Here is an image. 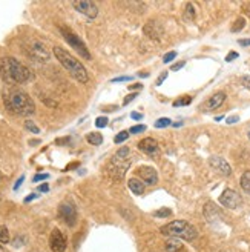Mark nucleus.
Returning <instances> with one entry per match:
<instances>
[{
	"instance_id": "nucleus-3",
	"label": "nucleus",
	"mask_w": 250,
	"mask_h": 252,
	"mask_svg": "<svg viewBox=\"0 0 250 252\" xmlns=\"http://www.w3.org/2000/svg\"><path fill=\"white\" fill-rule=\"evenodd\" d=\"M54 54H56L57 60L61 63V65H63V68H65L77 82L86 83L87 80H89V77H87V72H86L84 66L82 65V63H80L76 57L71 56L68 51H65V49H61L60 46H56V48H54Z\"/></svg>"
},
{
	"instance_id": "nucleus-12",
	"label": "nucleus",
	"mask_w": 250,
	"mask_h": 252,
	"mask_svg": "<svg viewBox=\"0 0 250 252\" xmlns=\"http://www.w3.org/2000/svg\"><path fill=\"white\" fill-rule=\"evenodd\" d=\"M143 31L147 37H151V39H154V40H158L161 37V34H163V28L160 27L158 22H154V20H149L146 23V27L143 28Z\"/></svg>"
},
{
	"instance_id": "nucleus-6",
	"label": "nucleus",
	"mask_w": 250,
	"mask_h": 252,
	"mask_svg": "<svg viewBox=\"0 0 250 252\" xmlns=\"http://www.w3.org/2000/svg\"><path fill=\"white\" fill-rule=\"evenodd\" d=\"M128 168H129V157H120L115 154V157L109 163L108 169L114 179H121Z\"/></svg>"
},
{
	"instance_id": "nucleus-4",
	"label": "nucleus",
	"mask_w": 250,
	"mask_h": 252,
	"mask_svg": "<svg viewBox=\"0 0 250 252\" xmlns=\"http://www.w3.org/2000/svg\"><path fill=\"white\" fill-rule=\"evenodd\" d=\"M161 234L173 237V238H184V240H194L196 237V229L191 223H187L184 220H177L172 221L166 226L161 228Z\"/></svg>"
},
{
	"instance_id": "nucleus-45",
	"label": "nucleus",
	"mask_w": 250,
	"mask_h": 252,
	"mask_svg": "<svg viewBox=\"0 0 250 252\" xmlns=\"http://www.w3.org/2000/svg\"><path fill=\"white\" fill-rule=\"evenodd\" d=\"M139 75H140V77H147L149 74L147 72H139Z\"/></svg>"
},
{
	"instance_id": "nucleus-40",
	"label": "nucleus",
	"mask_w": 250,
	"mask_h": 252,
	"mask_svg": "<svg viewBox=\"0 0 250 252\" xmlns=\"http://www.w3.org/2000/svg\"><path fill=\"white\" fill-rule=\"evenodd\" d=\"M240 45H243V46H249V45H250V39H246V40H240Z\"/></svg>"
},
{
	"instance_id": "nucleus-27",
	"label": "nucleus",
	"mask_w": 250,
	"mask_h": 252,
	"mask_svg": "<svg viewBox=\"0 0 250 252\" xmlns=\"http://www.w3.org/2000/svg\"><path fill=\"white\" fill-rule=\"evenodd\" d=\"M25 126H27V129H29V131H32L34 134H37L39 132V128H37V126L31 122V120H27L25 122Z\"/></svg>"
},
{
	"instance_id": "nucleus-16",
	"label": "nucleus",
	"mask_w": 250,
	"mask_h": 252,
	"mask_svg": "<svg viewBox=\"0 0 250 252\" xmlns=\"http://www.w3.org/2000/svg\"><path fill=\"white\" fill-rule=\"evenodd\" d=\"M139 148L143 151V153L149 154V156H158V145L157 142L154 140V138H144V140H141L139 143Z\"/></svg>"
},
{
	"instance_id": "nucleus-7",
	"label": "nucleus",
	"mask_w": 250,
	"mask_h": 252,
	"mask_svg": "<svg viewBox=\"0 0 250 252\" xmlns=\"http://www.w3.org/2000/svg\"><path fill=\"white\" fill-rule=\"evenodd\" d=\"M220 203L222 206H226V208L235 209V208L241 206L243 198H241V195L238 192L233 191V189H226V191H224L221 194V197H220Z\"/></svg>"
},
{
	"instance_id": "nucleus-35",
	"label": "nucleus",
	"mask_w": 250,
	"mask_h": 252,
	"mask_svg": "<svg viewBox=\"0 0 250 252\" xmlns=\"http://www.w3.org/2000/svg\"><path fill=\"white\" fill-rule=\"evenodd\" d=\"M137 97V94H131V95H128L126 98H124V102H123V105H128L129 102H132V100Z\"/></svg>"
},
{
	"instance_id": "nucleus-10",
	"label": "nucleus",
	"mask_w": 250,
	"mask_h": 252,
	"mask_svg": "<svg viewBox=\"0 0 250 252\" xmlns=\"http://www.w3.org/2000/svg\"><path fill=\"white\" fill-rule=\"evenodd\" d=\"M49 246L54 252H63L66 249V238L61 234V231L54 229L51 232V237H49Z\"/></svg>"
},
{
	"instance_id": "nucleus-1",
	"label": "nucleus",
	"mask_w": 250,
	"mask_h": 252,
	"mask_svg": "<svg viewBox=\"0 0 250 252\" xmlns=\"http://www.w3.org/2000/svg\"><path fill=\"white\" fill-rule=\"evenodd\" d=\"M3 103L5 108L14 116H31L35 111L32 98L17 88H8L3 91Z\"/></svg>"
},
{
	"instance_id": "nucleus-21",
	"label": "nucleus",
	"mask_w": 250,
	"mask_h": 252,
	"mask_svg": "<svg viewBox=\"0 0 250 252\" xmlns=\"http://www.w3.org/2000/svg\"><path fill=\"white\" fill-rule=\"evenodd\" d=\"M9 242V232L5 226H0V243H8Z\"/></svg>"
},
{
	"instance_id": "nucleus-33",
	"label": "nucleus",
	"mask_w": 250,
	"mask_h": 252,
	"mask_svg": "<svg viewBox=\"0 0 250 252\" xmlns=\"http://www.w3.org/2000/svg\"><path fill=\"white\" fill-rule=\"evenodd\" d=\"M166 77H167V72H163V74H161L160 77H158V80H157V83H155V85H157V86H160L161 83L165 82V79H166Z\"/></svg>"
},
{
	"instance_id": "nucleus-9",
	"label": "nucleus",
	"mask_w": 250,
	"mask_h": 252,
	"mask_svg": "<svg viewBox=\"0 0 250 252\" xmlns=\"http://www.w3.org/2000/svg\"><path fill=\"white\" fill-rule=\"evenodd\" d=\"M72 6L89 19H94L98 14L97 5L94 2H89V0H76V2H72Z\"/></svg>"
},
{
	"instance_id": "nucleus-39",
	"label": "nucleus",
	"mask_w": 250,
	"mask_h": 252,
	"mask_svg": "<svg viewBox=\"0 0 250 252\" xmlns=\"http://www.w3.org/2000/svg\"><path fill=\"white\" fill-rule=\"evenodd\" d=\"M48 189H49V186H48V185L45 183V185H42V186L39 188V191H40V192H46V191H48Z\"/></svg>"
},
{
	"instance_id": "nucleus-19",
	"label": "nucleus",
	"mask_w": 250,
	"mask_h": 252,
	"mask_svg": "<svg viewBox=\"0 0 250 252\" xmlns=\"http://www.w3.org/2000/svg\"><path fill=\"white\" fill-rule=\"evenodd\" d=\"M86 140L89 142L91 145H94V146H98V145L103 143V137H102V134H98V132H91V134H87Z\"/></svg>"
},
{
	"instance_id": "nucleus-43",
	"label": "nucleus",
	"mask_w": 250,
	"mask_h": 252,
	"mask_svg": "<svg viewBox=\"0 0 250 252\" xmlns=\"http://www.w3.org/2000/svg\"><path fill=\"white\" fill-rule=\"evenodd\" d=\"M35 197H37L35 194H34V195H29V197H27V198H25V201H31V200H34Z\"/></svg>"
},
{
	"instance_id": "nucleus-36",
	"label": "nucleus",
	"mask_w": 250,
	"mask_h": 252,
	"mask_svg": "<svg viewBox=\"0 0 250 252\" xmlns=\"http://www.w3.org/2000/svg\"><path fill=\"white\" fill-rule=\"evenodd\" d=\"M236 57H238V53H230V54H227L226 60H227V62H232V60L236 59Z\"/></svg>"
},
{
	"instance_id": "nucleus-26",
	"label": "nucleus",
	"mask_w": 250,
	"mask_h": 252,
	"mask_svg": "<svg viewBox=\"0 0 250 252\" xmlns=\"http://www.w3.org/2000/svg\"><path fill=\"white\" fill-rule=\"evenodd\" d=\"M192 102V98L191 97H183L180 100H177V102L173 103V106H180V105H189Z\"/></svg>"
},
{
	"instance_id": "nucleus-28",
	"label": "nucleus",
	"mask_w": 250,
	"mask_h": 252,
	"mask_svg": "<svg viewBox=\"0 0 250 252\" xmlns=\"http://www.w3.org/2000/svg\"><path fill=\"white\" fill-rule=\"evenodd\" d=\"M106 125H108V119L106 117H98L95 120V126H97V128H105Z\"/></svg>"
},
{
	"instance_id": "nucleus-30",
	"label": "nucleus",
	"mask_w": 250,
	"mask_h": 252,
	"mask_svg": "<svg viewBox=\"0 0 250 252\" xmlns=\"http://www.w3.org/2000/svg\"><path fill=\"white\" fill-rule=\"evenodd\" d=\"M175 57H177V53H175V51H170V53H167V54L163 57V62H165V63H169V62H172Z\"/></svg>"
},
{
	"instance_id": "nucleus-15",
	"label": "nucleus",
	"mask_w": 250,
	"mask_h": 252,
	"mask_svg": "<svg viewBox=\"0 0 250 252\" xmlns=\"http://www.w3.org/2000/svg\"><path fill=\"white\" fill-rule=\"evenodd\" d=\"M139 174H140V177L147 183V185H155L158 182V174L154 168L151 166H143L139 169Z\"/></svg>"
},
{
	"instance_id": "nucleus-11",
	"label": "nucleus",
	"mask_w": 250,
	"mask_h": 252,
	"mask_svg": "<svg viewBox=\"0 0 250 252\" xmlns=\"http://www.w3.org/2000/svg\"><path fill=\"white\" fill-rule=\"evenodd\" d=\"M209 165L214 168L217 172H220L221 175H230L232 174V169L229 166V163L224 158H221V157H210Z\"/></svg>"
},
{
	"instance_id": "nucleus-18",
	"label": "nucleus",
	"mask_w": 250,
	"mask_h": 252,
	"mask_svg": "<svg viewBox=\"0 0 250 252\" xmlns=\"http://www.w3.org/2000/svg\"><path fill=\"white\" fill-rule=\"evenodd\" d=\"M129 189H131V191H132L134 194L141 195V194L144 192V185H143V182H140V180L131 179V180H129Z\"/></svg>"
},
{
	"instance_id": "nucleus-8",
	"label": "nucleus",
	"mask_w": 250,
	"mask_h": 252,
	"mask_svg": "<svg viewBox=\"0 0 250 252\" xmlns=\"http://www.w3.org/2000/svg\"><path fill=\"white\" fill-rule=\"evenodd\" d=\"M58 216L68 226H74L77 221V211L72 203H61L58 208Z\"/></svg>"
},
{
	"instance_id": "nucleus-34",
	"label": "nucleus",
	"mask_w": 250,
	"mask_h": 252,
	"mask_svg": "<svg viewBox=\"0 0 250 252\" xmlns=\"http://www.w3.org/2000/svg\"><path fill=\"white\" fill-rule=\"evenodd\" d=\"M184 66V62H178V63H175V65L170 68V71H178L180 68H183Z\"/></svg>"
},
{
	"instance_id": "nucleus-46",
	"label": "nucleus",
	"mask_w": 250,
	"mask_h": 252,
	"mask_svg": "<svg viewBox=\"0 0 250 252\" xmlns=\"http://www.w3.org/2000/svg\"><path fill=\"white\" fill-rule=\"evenodd\" d=\"M0 252H5V249H3L2 246H0Z\"/></svg>"
},
{
	"instance_id": "nucleus-44",
	"label": "nucleus",
	"mask_w": 250,
	"mask_h": 252,
	"mask_svg": "<svg viewBox=\"0 0 250 252\" xmlns=\"http://www.w3.org/2000/svg\"><path fill=\"white\" fill-rule=\"evenodd\" d=\"M131 88H132V90H139V88H141V85H132V86H129V90H131Z\"/></svg>"
},
{
	"instance_id": "nucleus-47",
	"label": "nucleus",
	"mask_w": 250,
	"mask_h": 252,
	"mask_svg": "<svg viewBox=\"0 0 250 252\" xmlns=\"http://www.w3.org/2000/svg\"><path fill=\"white\" fill-rule=\"evenodd\" d=\"M0 180H2V175H0Z\"/></svg>"
},
{
	"instance_id": "nucleus-48",
	"label": "nucleus",
	"mask_w": 250,
	"mask_h": 252,
	"mask_svg": "<svg viewBox=\"0 0 250 252\" xmlns=\"http://www.w3.org/2000/svg\"><path fill=\"white\" fill-rule=\"evenodd\" d=\"M249 137H250V132H249Z\"/></svg>"
},
{
	"instance_id": "nucleus-17",
	"label": "nucleus",
	"mask_w": 250,
	"mask_h": 252,
	"mask_svg": "<svg viewBox=\"0 0 250 252\" xmlns=\"http://www.w3.org/2000/svg\"><path fill=\"white\" fill-rule=\"evenodd\" d=\"M165 249H166V252H180V251L184 249V246H183V243L178 240V238L172 237V238H169V240L166 242Z\"/></svg>"
},
{
	"instance_id": "nucleus-5",
	"label": "nucleus",
	"mask_w": 250,
	"mask_h": 252,
	"mask_svg": "<svg viewBox=\"0 0 250 252\" xmlns=\"http://www.w3.org/2000/svg\"><path fill=\"white\" fill-rule=\"evenodd\" d=\"M60 32H61V35H63V39L69 43V46H72L76 51L83 57V59H86V60H91V54H89V51H87V48H86V45L82 42V39L80 37L76 34V32H72L69 28H66V27H60Z\"/></svg>"
},
{
	"instance_id": "nucleus-37",
	"label": "nucleus",
	"mask_w": 250,
	"mask_h": 252,
	"mask_svg": "<svg viewBox=\"0 0 250 252\" xmlns=\"http://www.w3.org/2000/svg\"><path fill=\"white\" fill-rule=\"evenodd\" d=\"M126 80H131V77H126V75H123V77H117V79H114L112 82H126Z\"/></svg>"
},
{
	"instance_id": "nucleus-32",
	"label": "nucleus",
	"mask_w": 250,
	"mask_h": 252,
	"mask_svg": "<svg viewBox=\"0 0 250 252\" xmlns=\"http://www.w3.org/2000/svg\"><path fill=\"white\" fill-rule=\"evenodd\" d=\"M49 177L48 174H37L35 177H34V182H40V180H46Z\"/></svg>"
},
{
	"instance_id": "nucleus-25",
	"label": "nucleus",
	"mask_w": 250,
	"mask_h": 252,
	"mask_svg": "<svg viewBox=\"0 0 250 252\" xmlns=\"http://www.w3.org/2000/svg\"><path fill=\"white\" fill-rule=\"evenodd\" d=\"M194 16H195L194 6L191 3H187V6H186V19H194Z\"/></svg>"
},
{
	"instance_id": "nucleus-23",
	"label": "nucleus",
	"mask_w": 250,
	"mask_h": 252,
	"mask_svg": "<svg viewBox=\"0 0 250 252\" xmlns=\"http://www.w3.org/2000/svg\"><path fill=\"white\" fill-rule=\"evenodd\" d=\"M244 27H246V20H244V19H238V20H236V23L232 27V31H233V32H236V31L243 30Z\"/></svg>"
},
{
	"instance_id": "nucleus-22",
	"label": "nucleus",
	"mask_w": 250,
	"mask_h": 252,
	"mask_svg": "<svg viewBox=\"0 0 250 252\" xmlns=\"http://www.w3.org/2000/svg\"><path fill=\"white\" fill-rule=\"evenodd\" d=\"M172 122H170V119H167V117H161V119H158L157 122H155V128H166V126H169Z\"/></svg>"
},
{
	"instance_id": "nucleus-20",
	"label": "nucleus",
	"mask_w": 250,
	"mask_h": 252,
	"mask_svg": "<svg viewBox=\"0 0 250 252\" xmlns=\"http://www.w3.org/2000/svg\"><path fill=\"white\" fill-rule=\"evenodd\" d=\"M241 188L250 195V171H246L241 177Z\"/></svg>"
},
{
	"instance_id": "nucleus-38",
	"label": "nucleus",
	"mask_w": 250,
	"mask_h": 252,
	"mask_svg": "<svg viewBox=\"0 0 250 252\" xmlns=\"http://www.w3.org/2000/svg\"><path fill=\"white\" fill-rule=\"evenodd\" d=\"M131 117H132V119H135V120H141V119H143V116H141V114H139V112H132Z\"/></svg>"
},
{
	"instance_id": "nucleus-29",
	"label": "nucleus",
	"mask_w": 250,
	"mask_h": 252,
	"mask_svg": "<svg viewBox=\"0 0 250 252\" xmlns=\"http://www.w3.org/2000/svg\"><path fill=\"white\" fill-rule=\"evenodd\" d=\"M146 131V126L144 125H137V126H132L131 128V132L132 134H139V132H143Z\"/></svg>"
},
{
	"instance_id": "nucleus-2",
	"label": "nucleus",
	"mask_w": 250,
	"mask_h": 252,
	"mask_svg": "<svg viewBox=\"0 0 250 252\" xmlns=\"http://www.w3.org/2000/svg\"><path fill=\"white\" fill-rule=\"evenodd\" d=\"M0 79L5 83L17 85L32 79L31 71L14 57H0Z\"/></svg>"
},
{
	"instance_id": "nucleus-14",
	"label": "nucleus",
	"mask_w": 250,
	"mask_h": 252,
	"mask_svg": "<svg viewBox=\"0 0 250 252\" xmlns=\"http://www.w3.org/2000/svg\"><path fill=\"white\" fill-rule=\"evenodd\" d=\"M224 100H226V94H224V93H217V94L212 95L201 108L204 111H214V109H217V108H220L222 105Z\"/></svg>"
},
{
	"instance_id": "nucleus-42",
	"label": "nucleus",
	"mask_w": 250,
	"mask_h": 252,
	"mask_svg": "<svg viewBox=\"0 0 250 252\" xmlns=\"http://www.w3.org/2000/svg\"><path fill=\"white\" fill-rule=\"evenodd\" d=\"M23 179H25V177H20V179H19V182H17L16 185H14V189H17V188H19V186L22 185V182H23Z\"/></svg>"
},
{
	"instance_id": "nucleus-31",
	"label": "nucleus",
	"mask_w": 250,
	"mask_h": 252,
	"mask_svg": "<svg viewBox=\"0 0 250 252\" xmlns=\"http://www.w3.org/2000/svg\"><path fill=\"white\" fill-rule=\"evenodd\" d=\"M167 216H170L169 209H160V211L155 212V217H167Z\"/></svg>"
},
{
	"instance_id": "nucleus-13",
	"label": "nucleus",
	"mask_w": 250,
	"mask_h": 252,
	"mask_svg": "<svg viewBox=\"0 0 250 252\" xmlns=\"http://www.w3.org/2000/svg\"><path fill=\"white\" fill-rule=\"evenodd\" d=\"M29 54L34 60L37 62H46L49 59V54L46 51V48L40 43H34L29 46Z\"/></svg>"
},
{
	"instance_id": "nucleus-24",
	"label": "nucleus",
	"mask_w": 250,
	"mask_h": 252,
	"mask_svg": "<svg viewBox=\"0 0 250 252\" xmlns=\"http://www.w3.org/2000/svg\"><path fill=\"white\" fill-rule=\"evenodd\" d=\"M128 137H129V132H128V131H123V132H120V134L114 138V140H115V143H121V142L126 140Z\"/></svg>"
},
{
	"instance_id": "nucleus-41",
	"label": "nucleus",
	"mask_w": 250,
	"mask_h": 252,
	"mask_svg": "<svg viewBox=\"0 0 250 252\" xmlns=\"http://www.w3.org/2000/svg\"><path fill=\"white\" fill-rule=\"evenodd\" d=\"M236 122H238V117H236V116H235V117H230V119L227 120V123H236Z\"/></svg>"
}]
</instances>
